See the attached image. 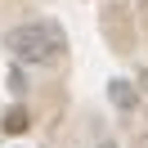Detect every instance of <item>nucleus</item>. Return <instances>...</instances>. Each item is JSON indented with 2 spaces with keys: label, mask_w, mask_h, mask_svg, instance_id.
I'll list each match as a JSON object with an SVG mask.
<instances>
[{
  "label": "nucleus",
  "mask_w": 148,
  "mask_h": 148,
  "mask_svg": "<svg viewBox=\"0 0 148 148\" xmlns=\"http://www.w3.org/2000/svg\"><path fill=\"white\" fill-rule=\"evenodd\" d=\"M5 130H14V135H18V130H27V112H23V108H14L9 117H5Z\"/></svg>",
  "instance_id": "nucleus-3"
},
{
  "label": "nucleus",
  "mask_w": 148,
  "mask_h": 148,
  "mask_svg": "<svg viewBox=\"0 0 148 148\" xmlns=\"http://www.w3.org/2000/svg\"><path fill=\"white\" fill-rule=\"evenodd\" d=\"M5 49H9V58H18V63L45 67V63H58V58L67 54V32L58 27V23H49V18L23 23V27L5 32Z\"/></svg>",
  "instance_id": "nucleus-1"
},
{
  "label": "nucleus",
  "mask_w": 148,
  "mask_h": 148,
  "mask_svg": "<svg viewBox=\"0 0 148 148\" xmlns=\"http://www.w3.org/2000/svg\"><path fill=\"white\" fill-rule=\"evenodd\" d=\"M108 99L117 103V108H135V90H130V81H108Z\"/></svg>",
  "instance_id": "nucleus-2"
},
{
  "label": "nucleus",
  "mask_w": 148,
  "mask_h": 148,
  "mask_svg": "<svg viewBox=\"0 0 148 148\" xmlns=\"http://www.w3.org/2000/svg\"><path fill=\"white\" fill-rule=\"evenodd\" d=\"M99 148H121V144H112V139H103V144H99Z\"/></svg>",
  "instance_id": "nucleus-4"
}]
</instances>
